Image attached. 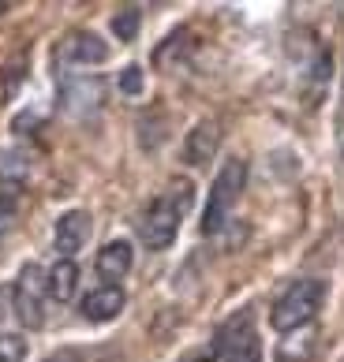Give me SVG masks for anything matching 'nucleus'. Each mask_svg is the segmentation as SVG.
I'll use <instances>...</instances> for the list:
<instances>
[{"label": "nucleus", "mask_w": 344, "mask_h": 362, "mask_svg": "<svg viewBox=\"0 0 344 362\" xmlns=\"http://www.w3.org/2000/svg\"><path fill=\"white\" fill-rule=\"evenodd\" d=\"M120 93H127V98H139V93H142V68H135V64H131V68L120 71Z\"/></svg>", "instance_id": "18"}, {"label": "nucleus", "mask_w": 344, "mask_h": 362, "mask_svg": "<svg viewBox=\"0 0 344 362\" xmlns=\"http://www.w3.org/2000/svg\"><path fill=\"white\" fill-rule=\"evenodd\" d=\"M191 202H195V187L188 180H172L168 191L157 194L147 206V213H142V221H139L142 243H147L150 250H168L172 243H176L180 224H183V217H188Z\"/></svg>", "instance_id": "1"}, {"label": "nucleus", "mask_w": 344, "mask_h": 362, "mask_svg": "<svg viewBox=\"0 0 344 362\" xmlns=\"http://www.w3.org/2000/svg\"><path fill=\"white\" fill-rule=\"evenodd\" d=\"M30 165L23 160V153H0V183H26Z\"/></svg>", "instance_id": "13"}, {"label": "nucleus", "mask_w": 344, "mask_h": 362, "mask_svg": "<svg viewBox=\"0 0 344 362\" xmlns=\"http://www.w3.org/2000/svg\"><path fill=\"white\" fill-rule=\"evenodd\" d=\"M217 146H221V127H217V119H198V124L188 131V139H183V165L206 168L210 160H214Z\"/></svg>", "instance_id": "9"}, {"label": "nucleus", "mask_w": 344, "mask_h": 362, "mask_svg": "<svg viewBox=\"0 0 344 362\" xmlns=\"http://www.w3.org/2000/svg\"><path fill=\"white\" fill-rule=\"evenodd\" d=\"M214 347H217L221 362H262V347H258V337H255V317L243 310L232 321H224Z\"/></svg>", "instance_id": "5"}, {"label": "nucleus", "mask_w": 344, "mask_h": 362, "mask_svg": "<svg viewBox=\"0 0 344 362\" xmlns=\"http://www.w3.org/2000/svg\"><path fill=\"white\" fill-rule=\"evenodd\" d=\"M4 11H8V4H4V0H0V16H4Z\"/></svg>", "instance_id": "21"}, {"label": "nucleus", "mask_w": 344, "mask_h": 362, "mask_svg": "<svg viewBox=\"0 0 344 362\" xmlns=\"http://www.w3.org/2000/svg\"><path fill=\"white\" fill-rule=\"evenodd\" d=\"M45 273L38 265H23L16 276V288H11V310H16L23 329H42L45 325Z\"/></svg>", "instance_id": "4"}, {"label": "nucleus", "mask_w": 344, "mask_h": 362, "mask_svg": "<svg viewBox=\"0 0 344 362\" xmlns=\"http://www.w3.org/2000/svg\"><path fill=\"white\" fill-rule=\"evenodd\" d=\"M124 306H127V295H124L120 284H98V288H90L83 295L79 310H83V317L90 321V325H105V321L120 317Z\"/></svg>", "instance_id": "7"}, {"label": "nucleus", "mask_w": 344, "mask_h": 362, "mask_svg": "<svg viewBox=\"0 0 344 362\" xmlns=\"http://www.w3.org/2000/svg\"><path fill=\"white\" fill-rule=\"evenodd\" d=\"M139 23H142V11L139 8H120L113 16V34L120 37V42H131V37L139 34Z\"/></svg>", "instance_id": "14"}, {"label": "nucleus", "mask_w": 344, "mask_h": 362, "mask_svg": "<svg viewBox=\"0 0 344 362\" xmlns=\"http://www.w3.org/2000/svg\"><path fill=\"white\" fill-rule=\"evenodd\" d=\"M45 291L52 303H71L79 291V265L75 258H57V265H49L45 273Z\"/></svg>", "instance_id": "12"}, {"label": "nucleus", "mask_w": 344, "mask_h": 362, "mask_svg": "<svg viewBox=\"0 0 344 362\" xmlns=\"http://www.w3.org/2000/svg\"><path fill=\"white\" fill-rule=\"evenodd\" d=\"M322 303H326V280L303 276V280H296V284H288V288L281 291V299L273 303L270 325H273L277 332H296V329L311 325V321L319 317Z\"/></svg>", "instance_id": "2"}, {"label": "nucleus", "mask_w": 344, "mask_h": 362, "mask_svg": "<svg viewBox=\"0 0 344 362\" xmlns=\"http://www.w3.org/2000/svg\"><path fill=\"white\" fill-rule=\"evenodd\" d=\"M45 362H83V355H79V351H71V347H64V351H57V355H49Z\"/></svg>", "instance_id": "20"}, {"label": "nucleus", "mask_w": 344, "mask_h": 362, "mask_svg": "<svg viewBox=\"0 0 344 362\" xmlns=\"http://www.w3.org/2000/svg\"><path fill=\"white\" fill-rule=\"evenodd\" d=\"M23 75H26V52H16V57L4 64V71H0V86H4V93L16 90L23 83Z\"/></svg>", "instance_id": "15"}, {"label": "nucleus", "mask_w": 344, "mask_h": 362, "mask_svg": "<svg viewBox=\"0 0 344 362\" xmlns=\"http://www.w3.org/2000/svg\"><path fill=\"white\" fill-rule=\"evenodd\" d=\"M26 358V340L19 332H0V362H23Z\"/></svg>", "instance_id": "16"}, {"label": "nucleus", "mask_w": 344, "mask_h": 362, "mask_svg": "<svg viewBox=\"0 0 344 362\" xmlns=\"http://www.w3.org/2000/svg\"><path fill=\"white\" fill-rule=\"evenodd\" d=\"M183 362H217V347L210 344V347H198V351H191Z\"/></svg>", "instance_id": "19"}, {"label": "nucleus", "mask_w": 344, "mask_h": 362, "mask_svg": "<svg viewBox=\"0 0 344 362\" xmlns=\"http://www.w3.org/2000/svg\"><path fill=\"white\" fill-rule=\"evenodd\" d=\"M64 109L75 112V116H83V112H94L101 109V101H105V86H101V78H71V83H64Z\"/></svg>", "instance_id": "11"}, {"label": "nucleus", "mask_w": 344, "mask_h": 362, "mask_svg": "<svg viewBox=\"0 0 344 362\" xmlns=\"http://www.w3.org/2000/svg\"><path fill=\"white\" fill-rule=\"evenodd\" d=\"M243 187H247V160L229 157L221 165V172L214 176V187H210V198H206V213H202V232L206 235H217L221 228L229 224L236 202L243 198Z\"/></svg>", "instance_id": "3"}, {"label": "nucleus", "mask_w": 344, "mask_h": 362, "mask_svg": "<svg viewBox=\"0 0 344 362\" xmlns=\"http://www.w3.org/2000/svg\"><path fill=\"white\" fill-rule=\"evenodd\" d=\"M90 228H94V224H90V213H86V209H68V213H60L57 228H52V247H57L60 258H75V254L86 247Z\"/></svg>", "instance_id": "8"}, {"label": "nucleus", "mask_w": 344, "mask_h": 362, "mask_svg": "<svg viewBox=\"0 0 344 362\" xmlns=\"http://www.w3.org/2000/svg\"><path fill=\"white\" fill-rule=\"evenodd\" d=\"M60 64H71V68H98V64L109 60V45L101 42V34L94 30H71L57 49Z\"/></svg>", "instance_id": "6"}, {"label": "nucleus", "mask_w": 344, "mask_h": 362, "mask_svg": "<svg viewBox=\"0 0 344 362\" xmlns=\"http://www.w3.org/2000/svg\"><path fill=\"white\" fill-rule=\"evenodd\" d=\"M23 202V187L19 183H0V217H11Z\"/></svg>", "instance_id": "17"}, {"label": "nucleus", "mask_w": 344, "mask_h": 362, "mask_svg": "<svg viewBox=\"0 0 344 362\" xmlns=\"http://www.w3.org/2000/svg\"><path fill=\"white\" fill-rule=\"evenodd\" d=\"M131 265H135V247H131L127 239H109V243L98 250L94 269L101 276V284H120L131 273Z\"/></svg>", "instance_id": "10"}]
</instances>
